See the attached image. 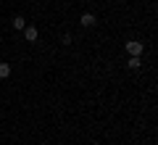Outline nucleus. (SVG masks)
Returning a JSON list of instances; mask_svg holds the SVG:
<instances>
[{
	"mask_svg": "<svg viewBox=\"0 0 158 145\" xmlns=\"http://www.w3.org/2000/svg\"><path fill=\"white\" fill-rule=\"evenodd\" d=\"M142 50H145V45L137 42V40H129V42H127V53H129V56H142Z\"/></svg>",
	"mask_w": 158,
	"mask_h": 145,
	"instance_id": "f257e3e1",
	"label": "nucleus"
},
{
	"mask_svg": "<svg viewBox=\"0 0 158 145\" xmlns=\"http://www.w3.org/2000/svg\"><path fill=\"white\" fill-rule=\"evenodd\" d=\"M21 32H24V40H27V42H34V40H37V27H34V24H27Z\"/></svg>",
	"mask_w": 158,
	"mask_h": 145,
	"instance_id": "f03ea898",
	"label": "nucleus"
},
{
	"mask_svg": "<svg viewBox=\"0 0 158 145\" xmlns=\"http://www.w3.org/2000/svg\"><path fill=\"white\" fill-rule=\"evenodd\" d=\"M79 24H82V27H95V16H92V13H82V16H79Z\"/></svg>",
	"mask_w": 158,
	"mask_h": 145,
	"instance_id": "7ed1b4c3",
	"label": "nucleus"
},
{
	"mask_svg": "<svg viewBox=\"0 0 158 145\" xmlns=\"http://www.w3.org/2000/svg\"><path fill=\"white\" fill-rule=\"evenodd\" d=\"M11 24H13V29H16V32H21V29L27 27V19H24V16H16Z\"/></svg>",
	"mask_w": 158,
	"mask_h": 145,
	"instance_id": "20e7f679",
	"label": "nucleus"
},
{
	"mask_svg": "<svg viewBox=\"0 0 158 145\" xmlns=\"http://www.w3.org/2000/svg\"><path fill=\"white\" fill-rule=\"evenodd\" d=\"M127 66H129V69H140V66H142V61H140V56H132L129 61H127Z\"/></svg>",
	"mask_w": 158,
	"mask_h": 145,
	"instance_id": "39448f33",
	"label": "nucleus"
},
{
	"mask_svg": "<svg viewBox=\"0 0 158 145\" xmlns=\"http://www.w3.org/2000/svg\"><path fill=\"white\" fill-rule=\"evenodd\" d=\"M11 77V66L8 63H0V79H8Z\"/></svg>",
	"mask_w": 158,
	"mask_h": 145,
	"instance_id": "423d86ee",
	"label": "nucleus"
}]
</instances>
